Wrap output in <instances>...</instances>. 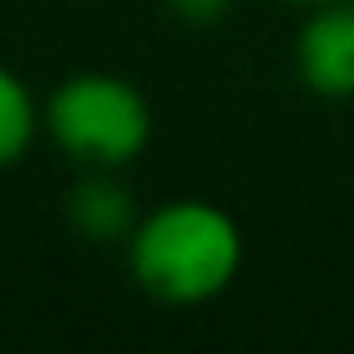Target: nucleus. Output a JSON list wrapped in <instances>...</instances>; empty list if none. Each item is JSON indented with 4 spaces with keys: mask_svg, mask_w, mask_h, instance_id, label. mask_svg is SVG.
Instances as JSON below:
<instances>
[{
    "mask_svg": "<svg viewBox=\"0 0 354 354\" xmlns=\"http://www.w3.org/2000/svg\"><path fill=\"white\" fill-rule=\"evenodd\" d=\"M242 265V234L229 211L198 198L162 202L130 229V274L166 305L220 296Z\"/></svg>",
    "mask_w": 354,
    "mask_h": 354,
    "instance_id": "nucleus-1",
    "label": "nucleus"
},
{
    "mask_svg": "<svg viewBox=\"0 0 354 354\" xmlns=\"http://www.w3.org/2000/svg\"><path fill=\"white\" fill-rule=\"evenodd\" d=\"M45 126L72 162L95 166V171H117L144 153L153 117L130 81L86 72V77L63 81L50 95Z\"/></svg>",
    "mask_w": 354,
    "mask_h": 354,
    "instance_id": "nucleus-2",
    "label": "nucleus"
},
{
    "mask_svg": "<svg viewBox=\"0 0 354 354\" xmlns=\"http://www.w3.org/2000/svg\"><path fill=\"white\" fill-rule=\"evenodd\" d=\"M184 23H216L220 14L229 9V0H166Z\"/></svg>",
    "mask_w": 354,
    "mask_h": 354,
    "instance_id": "nucleus-6",
    "label": "nucleus"
},
{
    "mask_svg": "<svg viewBox=\"0 0 354 354\" xmlns=\"http://www.w3.org/2000/svg\"><path fill=\"white\" fill-rule=\"evenodd\" d=\"M36 139V99L9 68H0V166H14Z\"/></svg>",
    "mask_w": 354,
    "mask_h": 354,
    "instance_id": "nucleus-5",
    "label": "nucleus"
},
{
    "mask_svg": "<svg viewBox=\"0 0 354 354\" xmlns=\"http://www.w3.org/2000/svg\"><path fill=\"white\" fill-rule=\"evenodd\" d=\"M301 81L323 99L354 95V0H323L296 36Z\"/></svg>",
    "mask_w": 354,
    "mask_h": 354,
    "instance_id": "nucleus-3",
    "label": "nucleus"
},
{
    "mask_svg": "<svg viewBox=\"0 0 354 354\" xmlns=\"http://www.w3.org/2000/svg\"><path fill=\"white\" fill-rule=\"evenodd\" d=\"M68 220H72V229H81V234L95 238V242L121 238V234H130V229L139 225L130 193L121 189L108 171L86 175V180L68 193Z\"/></svg>",
    "mask_w": 354,
    "mask_h": 354,
    "instance_id": "nucleus-4",
    "label": "nucleus"
},
{
    "mask_svg": "<svg viewBox=\"0 0 354 354\" xmlns=\"http://www.w3.org/2000/svg\"><path fill=\"white\" fill-rule=\"evenodd\" d=\"M296 5H323V0H296Z\"/></svg>",
    "mask_w": 354,
    "mask_h": 354,
    "instance_id": "nucleus-7",
    "label": "nucleus"
}]
</instances>
